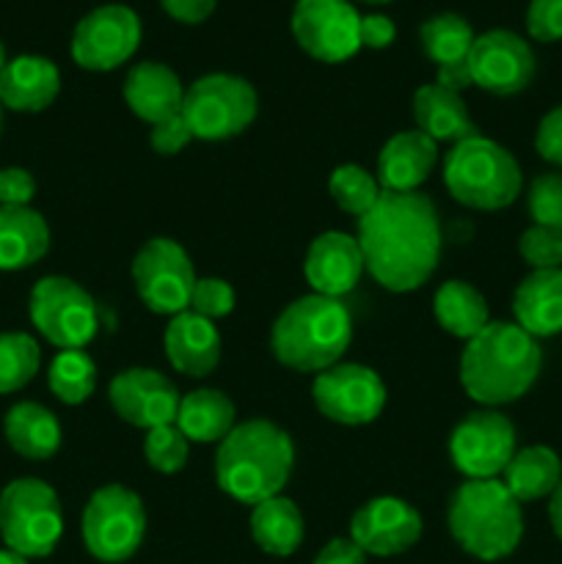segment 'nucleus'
Masks as SVG:
<instances>
[{"label":"nucleus","instance_id":"f257e3e1","mask_svg":"<svg viewBox=\"0 0 562 564\" xmlns=\"http://www.w3.org/2000/svg\"><path fill=\"white\" fill-rule=\"evenodd\" d=\"M356 240L364 264L383 290H419L439 268V213L419 191L380 193L378 204L358 218Z\"/></svg>","mask_w":562,"mask_h":564},{"label":"nucleus","instance_id":"f03ea898","mask_svg":"<svg viewBox=\"0 0 562 564\" xmlns=\"http://www.w3.org/2000/svg\"><path fill=\"white\" fill-rule=\"evenodd\" d=\"M543 367L538 339L516 323H488L466 341L461 383L479 405H507L527 394Z\"/></svg>","mask_w":562,"mask_h":564},{"label":"nucleus","instance_id":"7ed1b4c3","mask_svg":"<svg viewBox=\"0 0 562 564\" xmlns=\"http://www.w3.org/2000/svg\"><path fill=\"white\" fill-rule=\"evenodd\" d=\"M295 449L290 435L268 419L235 424L218 444L215 477L220 490L240 505L257 507L281 494L292 474Z\"/></svg>","mask_w":562,"mask_h":564},{"label":"nucleus","instance_id":"20e7f679","mask_svg":"<svg viewBox=\"0 0 562 564\" xmlns=\"http://www.w3.org/2000/svg\"><path fill=\"white\" fill-rule=\"evenodd\" d=\"M450 534L479 562H499L523 538L521 505L501 479H468L452 494L446 512Z\"/></svg>","mask_w":562,"mask_h":564},{"label":"nucleus","instance_id":"39448f33","mask_svg":"<svg viewBox=\"0 0 562 564\" xmlns=\"http://www.w3.org/2000/svg\"><path fill=\"white\" fill-rule=\"evenodd\" d=\"M353 323L336 297L306 295L279 314L270 334L273 356L295 372H325L347 350Z\"/></svg>","mask_w":562,"mask_h":564},{"label":"nucleus","instance_id":"423d86ee","mask_svg":"<svg viewBox=\"0 0 562 564\" xmlns=\"http://www.w3.org/2000/svg\"><path fill=\"white\" fill-rule=\"evenodd\" d=\"M444 182L452 198L472 209H505L521 196L523 174L516 158L483 135L457 141L444 158Z\"/></svg>","mask_w":562,"mask_h":564},{"label":"nucleus","instance_id":"0eeeda50","mask_svg":"<svg viewBox=\"0 0 562 564\" xmlns=\"http://www.w3.org/2000/svg\"><path fill=\"white\" fill-rule=\"evenodd\" d=\"M64 534L58 494L36 477L14 479L0 494V538L25 560H44Z\"/></svg>","mask_w":562,"mask_h":564},{"label":"nucleus","instance_id":"6e6552de","mask_svg":"<svg viewBox=\"0 0 562 564\" xmlns=\"http://www.w3.org/2000/svg\"><path fill=\"white\" fill-rule=\"evenodd\" d=\"M83 543L94 560L121 564L141 549L147 534V510L138 494L121 485H105L88 499L80 521Z\"/></svg>","mask_w":562,"mask_h":564},{"label":"nucleus","instance_id":"1a4fd4ad","mask_svg":"<svg viewBox=\"0 0 562 564\" xmlns=\"http://www.w3.org/2000/svg\"><path fill=\"white\" fill-rule=\"evenodd\" d=\"M259 99L248 80L226 72L204 75L185 88L182 119L191 127L193 138L202 141H224L240 135L257 119Z\"/></svg>","mask_w":562,"mask_h":564},{"label":"nucleus","instance_id":"9d476101","mask_svg":"<svg viewBox=\"0 0 562 564\" xmlns=\"http://www.w3.org/2000/svg\"><path fill=\"white\" fill-rule=\"evenodd\" d=\"M31 323L58 350H83L99 325L94 297L66 275H47L31 290Z\"/></svg>","mask_w":562,"mask_h":564},{"label":"nucleus","instance_id":"9b49d317","mask_svg":"<svg viewBox=\"0 0 562 564\" xmlns=\"http://www.w3.org/2000/svg\"><path fill=\"white\" fill-rule=\"evenodd\" d=\"M132 279L138 295L152 312L176 317L191 306L196 273L185 248L169 237H154L138 251L132 262Z\"/></svg>","mask_w":562,"mask_h":564},{"label":"nucleus","instance_id":"f8f14e48","mask_svg":"<svg viewBox=\"0 0 562 564\" xmlns=\"http://www.w3.org/2000/svg\"><path fill=\"white\" fill-rule=\"evenodd\" d=\"M361 14L350 0H295L292 33L303 53L325 64H342L361 50Z\"/></svg>","mask_w":562,"mask_h":564},{"label":"nucleus","instance_id":"ddd939ff","mask_svg":"<svg viewBox=\"0 0 562 564\" xmlns=\"http://www.w3.org/2000/svg\"><path fill=\"white\" fill-rule=\"evenodd\" d=\"M141 44V20L130 6L105 3L88 11L72 33V58L91 72L125 64Z\"/></svg>","mask_w":562,"mask_h":564},{"label":"nucleus","instance_id":"4468645a","mask_svg":"<svg viewBox=\"0 0 562 564\" xmlns=\"http://www.w3.org/2000/svg\"><path fill=\"white\" fill-rule=\"evenodd\" d=\"M314 405L325 419L347 427L369 424L386 405V386L361 364H334L314 380Z\"/></svg>","mask_w":562,"mask_h":564},{"label":"nucleus","instance_id":"2eb2a0df","mask_svg":"<svg viewBox=\"0 0 562 564\" xmlns=\"http://www.w3.org/2000/svg\"><path fill=\"white\" fill-rule=\"evenodd\" d=\"M516 455V427L496 411H474L452 430L450 457L468 479H496Z\"/></svg>","mask_w":562,"mask_h":564},{"label":"nucleus","instance_id":"dca6fc26","mask_svg":"<svg viewBox=\"0 0 562 564\" xmlns=\"http://www.w3.org/2000/svg\"><path fill=\"white\" fill-rule=\"evenodd\" d=\"M534 53L523 36L507 28H494L474 39L468 53V75L472 86L485 88L499 97L521 94L532 83Z\"/></svg>","mask_w":562,"mask_h":564},{"label":"nucleus","instance_id":"f3484780","mask_svg":"<svg viewBox=\"0 0 562 564\" xmlns=\"http://www.w3.org/2000/svg\"><path fill=\"white\" fill-rule=\"evenodd\" d=\"M110 405L127 424L141 430L176 422L180 391L158 369H125L110 380Z\"/></svg>","mask_w":562,"mask_h":564},{"label":"nucleus","instance_id":"a211bd4d","mask_svg":"<svg viewBox=\"0 0 562 564\" xmlns=\"http://www.w3.org/2000/svg\"><path fill=\"white\" fill-rule=\"evenodd\" d=\"M422 538V516L408 501L380 496L367 501L350 521V540L367 556H397Z\"/></svg>","mask_w":562,"mask_h":564},{"label":"nucleus","instance_id":"6ab92c4d","mask_svg":"<svg viewBox=\"0 0 562 564\" xmlns=\"http://www.w3.org/2000/svg\"><path fill=\"white\" fill-rule=\"evenodd\" d=\"M364 268L367 264H364V253L356 237L345 235V231H325L309 246L303 273L317 295L339 301L342 295L356 290Z\"/></svg>","mask_w":562,"mask_h":564},{"label":"nucleus","instance_id":"aec40b11","mask_svg":"<svg viewBox=\"0 0 562 564\" xmlns=\"http://www.w3.org/2000/svg\"><path fill=\"white\" fill-rule=\"evenodd\" d=\"M58 91V66L42 55H17L0 72V105L17 113H39L50 108Z\"/></svg>","mask_w":562,"mask_h":564},{"label":"nucleus","instance_id":"412c9836","mask_svg":"<svg viewBox=\"0 0 562 564\" xmlns=\"http://www.w3.org/2000/svg\"><path fill=\"white\" fill-rule=\"evenodd\" d=\"M125 99L138 119L160 124V121L182 113L185 88L171 66L160 64V61H141L127 72Z\"/></svg>","mask_w":562,"mask_h":564},{"label":"nucleus","instance_id":"4be33fe9","mask_svg":"<svg viewBox=\"0 0 562 564\" xmlns=\"http://www.w3.org/2000/svg\"><path fill=\"white\" fill-rule=\"evenodd\" d=\"M435 160H439V147L424 132L408 130L389 138L378 158L380 191L413 193L435 169Z\"/></svg>","mask_w":562,"mask_h":564},{"label":"nucleus","instance_id":"5701e85b","mask_svg":"<svg viewBox=\"0 0 562 564\" xmlns=\"http://www.w3.org/2000/svg\"><path fill=\"white\" fill-rule=\"evenodd\" d=\"M163 345L171 367L191 378H207L220 361V336L213 319H204L193 312L171 317Z\"/></svg>","mask_w":562,"mask_h":564},{"label":"nucleus","instance_id":"b1692460","mask_svg":"<svg viewBox=\"0 0 562 564\" xmlns=\"http://www.w3.org/2000/svg\"><path fill=\"white\" fill-rule=\"evenodd\" d=\"M516 325L534 339L562 334V268L532 270L512 297Z\"/></svg>","mask_w":562,"mask_h":564},{"label":"nucleus","instance_id":"393cba45","mask_svg":"<svg viewBox=\"0 0 562 564\" xmlns=\"http://www.w3.org/2000/svg\"><path fill=\"white\" fill-rule=\"evenodd\" d=\"M413 119H417L419 132L439 141H466V138L479 135L477 124L468 116L466 102L452 88L428 83L413 94Z\"/></svg>","mask_w":562,"mask_h":564},{"label":"nucleus","instance_id":"a878e982","mask_svg":"<svg viewBox=\"0 0 562 564\" xmlns=\"http://www.w3.org/2000/svg\"><path fill=\"white\" fill-rule=\"evenodd\" d=\"M50 248V226L31 207L0 204V270H25Z\"/></svg>","mask_w":562,"mask_h":564},{"label":"nucleus","instance_id":"bb28decb","mask_svg":"<svg viewBox=\"0 0 562 564\" xmlns=\"http://www.w3.org/2000/svg\"><path fill=\"white\" fill-rule=\"evenodd\" d=\"M3 435L25 460H50L61 449V424L53 411L39 402H17L3 419Z\"/></svg>","mask_w":562,"mask_h":564},{"label":"nucleus","instance_id":"cd10ccee","mask_svg":"<svg viewBox=\"0 0 562 564\" xmlns=\"http://www.w3.org/2000/svg\"><path fill=\"white\" fill-rule=\"evenodd\" d=\"M174 424L193 444H220L235 430L237 413L224 391L198 389L182 397Z\"/></svg>","mask_w":562,"mask_h":564},{"label":"nucleus","instance_id":"c85d7f7f","mask_svg":"<svg viewBox=\"0 0 562 564\" xmlns=\"http://www.w3.org/2000/svg\"><path fill=\"white\" fill-rule=\"evenodd\" d=\"M501 477H505L501 482L510 490L512 499L518 505H527V501H538L554 494L562 479V460L549 446H527L512 455Z\"/></svg>","mask_w":562,"mask_h":564},{"label":"nucleus","instance_id":"c756f323","mask_svg":"<svg viewBox=\"0 0 562 564\" xmlns=\"http://www.w3.org/2000/svg\"><path fill=\"white\" fill-rule=\"evenodd\" d=\"M306 523L301 510L284 496H273L268 501H259L251 512V538L264 554L290 556L301 549Z\"/></svg>","mask_w":562,"mask_h":564},{"label":"nucleus","instance_id":"7c9ffc66","mask_svg":"<svg viewBox=\"0 0 562 564\" xmlns=\"http://www.w3.org/2000/svg\"><path fill=\"white\" fill-rule=\"evenodd\" d=\"M433 312L446 334L466 341L474 339L490 323L488 303L466 281H446V284H441V290L435 292Z\"/></svg>","mask_w":562,"mask_h":564},{"label":"nucleus","instance_id":"2f4dec72","mask_svg":"<svg viewBox=\"0 0 562 564\" xmlns=\"http://www.w3.org/2000/svg\"><path fill=\"white\" fill-rule=\"evenodd\" d=\"M419 39H422L424 55L433 61L439 69H450V66H461L468 61L474 44V28L463 20L455 11H444L430 20L422 22L419 28Z\"/></svg>","mask_w":562,"mask_h":564},{"label":"nucleus","instance_id":"473e14b6","mask_svg":"<svg viewBox=\"0 0 562 564\" xmlns=\"http://www.w3.org/2000/svg\"><path fill=\"white\" fill-rule=\"evenodd\" d=\"M50 391L66 405H80L97 389V367L83 350H61L47 372Z\"/></svg>","mask_w":562,"mask_h":564},{"label":"nucleus","instance_id":"72a5a7b5","mask_svg":"<svg viewBox=\"0 0 562 564\" xmlns=\"http://www.w3.org/2000/svg\"><path fill=\"white\" fill-rule=\"evenodd\" d=\"M42 350L36 339L22 330L0 334V394H14L25 389L39 372Z\"/></svg>","mask_w":562,"mask_h":564},{"label":"nucleus","instance_id":"f704fd0d","mask_svg":"<svg viewBox=\"0 0 562 564\" xmlns=\"http://www.w3.org/2000/svg\"><path fill=\"white\" fill-rule=\"evenodd\" d=\"M328 191L331 196H334V202L339 204L345 213L356 215V218L367 215L369 209L378 204L380 193H383L380 191L378 180L369 176L361 165H339V169L331 174Z\"/></svg>","mask_w":562,"mask_h":564},{"label":"nucleus","instance_id":"c9c22d12","mask_svg":"<svg viewBox=\"0 0 562 564\" xmlns=\"http://www.w3.org/2000/svg\"><path fill=\"white\" fill-rule=\"evenodd\" d=\"M187 452H191V441L182 435L176 424H163V427L147 430L143 438V457L149 466L160 474H176L185 468Z\"/></svg>","mask_w":562,"mask_h":564},{"label":"nucleus","instance_id":"e433bc0d","mask_svg":"<svg viewBox=\"0 0 562 564\" xmlns=\"http://www.w3.org/2000/svg\"><path fill=\"white\" fill-rule=\"evenodd\" d=\"M529 215L534 226H549L562 231V174L560 171H545L538 174L529 185L527 196Z\"/></svg>","mask_w":562,"mask_h":564},{"label":"nucleus","instance_id":"4c0bfd02","mask_svg":"<svg viewBox=\"0 0 562 564\" xmlns=\"http://www.w3.org/2000/svg\"><path fill=\"white\" fill-rule=\"evenodd\" d=\"M523 262L532 270H560L562 268V231L549 226H529L518 240Z\"/></svg>","mask_w":562,"mask_h":564},{"label":"nucleus","instance_id":"58836bf2","mask_svg":"<svg viewBox=\"0 0 562 564\" xmlns=\"http://www.w3.org/2000/svg\"><path fill=\"white\" fill-rule=\"evenodd\" d=\"M235 308V292L220 279H196L187 312L204 319H220Z\"/></svg>","mask_w":562,"mask_h":564},{"label":"nucleus","instance_id":"ea45409f","mask_svg":"<svg viewBox=\"0 0 562 564\" xmlns=\"http://www.w3.org/2000/svg\"><path fill=\"white\" fill-rule=\"evenodd\" d=\"M527 31L538 42H560L562 39V0H529Z\"/></svg>","mask_w":562,"mask_h":564},{"label":"nucleus","instance_id":"a19ab883","mask_svg":"<svg viewBox=\"0 0 562 564\" xmlns=\"http://www.w3.org/2000/svg\"><path fill=\"white\" fill-rule=\"evenodd\" d=\"M33 196H36V180L31 176V171L17 169V165L0 171V204L31 207Z\"/></svg>","mask_w":562,"mask_h":564},{"label":"nucleus","instance_id":"79ce46f5","mask_svg":"<svg viewBox=\"0 0 562 564\" xmlns=\"http://www.w3.org/2000/svg\"><path fill=\"white\" fill-rule=\"evenodd\" d=\"M534 149H538L540 158L551 165H560L562 169V105H556L554 110L540 119L538 135H534Z\"/></svg>","mask_w":562,"mask_h":564},{"label":"nucleus","instance_id":"37998d69","mask_svg":"<svg viewBox=\"0 0 562 564\" xmlns=\"http://www.w3.org/2000/svg\"><path fill=\"white\" fill-rule=\"evenodd\" d=\"M149 141H152V149L158 154H176L193 141V132L180 113L160 121V124H152V138Z\"/></svg>","mask_w":562,"mask_h":564},{"label":"nucleus","instance_id":"c03bdc74","mask_svg":"<svg viewBox=\"0 0 562 564\" xmlns=\"http://www.w3.org/2000/svg\"><path fill=\"white\" fill-rule=\"evenodd\" d=\"M358 36H361V47L383 50L395 42L397 28L386 14H364L361 28H358Z\"/></svg>","mask_w":562,"mask_h":564},{"label":"nucleus","instance_id":"a18cd8bd","mask_svg":"<svg viewBox=\"0 0 562 564\" xmlns=\"http://www.w3.org/2000/svg\"><path fill=\"white\" fill-rule=\"evenodd\" d=\"M160 6L174 20L185 22V25H196V22H204L213 14L218 0H160Z\"/></svg>","mask_w":562,"mask_h":564},{"label":"nucleus","instance_id":"49530a36","mask_svg":"<svg viewBox=\"0 0 562 564\" xmlns=\"http://www.w3.org/2000/svg\"><path fill=\"white\" fill-rule=\"evenodd\" d=\"M312 564H367V554L350 538H334L325 549H320Z\"/></svg>","mask_w":562,"mask_h":564},{"label":"nucleus","instance_id":"de8ad7c7","mask_svg":"<svg viewBox=\"0 0 562 564\" xmlns=\"http://www.w3.org/2000/svg\"><path fill=\"white\" fill-rule=\"evenodd\" d=\"M549 521H551V529H554V534L562 543V479L560 485H556L554 494L549 496Z\"/></svg>","mask_w":562,"mask_h":564},{"label":"nucleus","instance_id":"09e8293b","mask_svg":"<svg viewBox=\"0 0 562 564\" xmlns=\"http://www.w3.org/2000/svg\"><path fill=\"white\" fill-rule=\"evenodd\" d=\"M0 564H28V560H25V556L14 554V551L0 549Z\"/></svg>","mask_w":562,"mask_h":564},{"label":"nucleus","instance_id":"8fccbe9b","mask_svg":"<svg viewBox=\"0 0 562 564\" xmlns=\"http://www.w3.org/2000/svg\"><path fill=\"white\" fill-rule=\"evenodd\" d=\"M6 64H9V58H6V47H3V42H0V72L6 69Z\"/></svg>","mask_w":562,"mask_h":564},{"label":"nucleus","instance_id":"3c124183","mask_svg":"<svg viewBox=\"0 0 562 564\" xmlns=\"http://www.w3.org/2000/svg\"><path fill=\"white\" fill-rule=\"evenodd\" d=\"M358 3H372V6H380V3H391V0H358Z\"/></svg>","mask_w":562,"mask_h":564},{"label":"nucleus","instance_id":"603ef678","mask_svg":"<svg viewBox=\"0 0 562 564\" xmlns=\"http://www.w3.org/2000/svg\"><path fill=\"white\" fill-rule=\"evenodd\" d=\"M0 130H3V105H0Z\"/></svg>","mask_w":562,"mask_h":564}]
</instances>
